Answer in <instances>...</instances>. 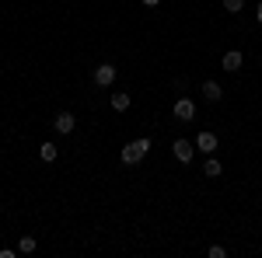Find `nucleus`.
Segmentation results:
<instances>
[{"instance_id":"obj_2","label":"nucleus","mask_w":262,"mask_h":258,"mask_svg":"<svg viewBox=\"0 0 262 258\" xmlns=\"http://www.w3.org/2000/svg\"><path fill=\"white\" fill-rule=\"evenodd\" d=\"M95 84H98V87H112V84H116V66H112V63L95 66Z\"/></svg>"},{"instance_id":"obj_3","label":"nucleus","mask_w":262,"mask_h":258,"mask_svg":"<svg viewBox=\"0 0 262 258\" xmlns=\"http://www.w3.org/2000/svg\"><path fill=\"white\" fill-rule=\"evenodd\" d=\"M171 150H175V157H179L182 164H189L192 154H196V143H189V139H175V147H171Z\"/></svg>"},{"instance_id":"obj_13","label":"nucleus","mask_w":262,"mask_h":258,"mask_svg":"<svg viewBox=\"0 0 262 258\" xmlns=\"http://www.w3.org/2000/svg\"><path fill=\"white\" fill-rule=\"evenodd\" d=\"M242 4H245V0H224V7H227V11H234V14L242 11Z\"/></svg>"},{"instance_id":"obj_4","label":"nucleus","mask_w":262,"mask_h":258,"mask_svg":"<svg viewBox=\"0 0 262 258\" xmlns=\"http://www.w3.org/2000/svg\"><path fill=\"white\" fill-rule=\"evenodd\" d=\"M196 150H203V154H213V150H217V136L203 129L200 136H196Z\"/></svg>"},{"instance_id":"obj_9","label":"nucleus","mask_w":262,"mask_h":258,"mask_svg":"<svg viewBox=\"0 0 262 258\" xmlns=\"http://www.w3.org/2000/svg\"><path fill=\"white\" fill-rule=\"evenodd\" d=\"M221 160H213V157H206V164H203V175H206V178H221Z\"/></svg>"},{"instance_id":"obj_14","label":"nucleus","mask_w":262,"mask_h":258,"mask_svg":"<svg viewBox=\"0 0 262 258\" xmlns=\"http://www.w3.org/2000/svg\"><path fill=\"white\" fill-rule=\"evenodd\" d=\"M206 255H210V258H224V255H227V251H224L221 244H213V248H210V251H206Z\"/></svg>"},{"instance_id":"obj_6","label":"nucleus","mask_w":262,"mask_h":258,"mask_svg":"<svg viewBox=\"0 0 262 258\" xmlns=\"http://www.w3.org/2000/svg\"><path fill=\"white\" fill-rule=\"evenodd\" d=\"M175 115H179V119H185V122H189V119H192V115H196V105H192V101H189V98H179V101H175Z\"/></svg>"},{"instance_id":"obj_11","label":"nucleus","mask_w":262,"mask_h":258,"mask_svg":"<svg viewBox=\"0 0 262 258\" xmlns=\"http://www.w3.org/2000/svg\"><path fill=\"white\" fill-rule=\"evenodd\" d=\"M112 108L116 112H126L129 108V95H112Z\"/></svg>"},{"instance_id":"obj_10","label":"nucleus","mask_w":262,"mask_h":258,"mask_svg":"<svg viewBox=\"0 0 262 258\" xmlns=\"http://www.w3.org/2000/svg\"><path fill=\"white\" fill-rule=\"evenodd\" d=\"M56 154H60V150H56V143H42V147H39V157L42 160H56Z\"/></svg>"},{"instance_id":"obj_8","label":"nucleus","mask_w":262,"mask_h":258,"mask_svg":"<svg viewBox=\"0 0 262 258\" xmlns=\"http://www.w3.org/2000/svg\"><path fill=\"white\" fill-rule=\"evenodd\" d=\"M203 95H206V101H221L224 98V91H221L217 80H206V84H203Z\"/></svg>"},{"instance_id":"obj_15","label":"nucleus","mask_w":262,"mask_h":258,"mask_svg":"<svg viewBox=\"0 0 262 258\" xmlns=\"http://www.w3.org/2000/svg\"><path fill=\"white\" fill-rule=\"evenodd\" d=\"M143 4H147V7H158V4H161V0H143Z\"/></svg>"},{"instance_id":"obj_16","label":"nucleus","mask_w":262,"mask_h":258,"mask_svg":"<svg viewBox=\"0 0 262 258\" xmlns=\"http://www.w3.org/2000/svg\"><path fill=\"white\" fill-rule=\"evenodd\" d=\"M255 18H259V25H262V4H259V11H255Z\"/></svg>"},{"instance_id":"obj_1","label":"nucleus","mask_w":262,"mask_h":258,"mask_svg":"<svg viewBox=\"0 0 262 258\" xmlns=\"http://www.w3.org/2000/svg\"><path fill=\"white\" fill-rule=\"evenodd\" d=\"M147 150H150V139L147 136L126 143V147H122V164H140V160L147 157Z\"/></svg>"},{"instance_id":"obj_7","label":"nucleus","mask_w":262,"mask_h":258,"mask_svg":"<svg viewBox=\"0 0 262 258\" xmlns=\"http://www.w3.org/2000/svg\"><path fill=\"white\" fill-rule=\"evenodd\" d=\"M224 70H231V74H234V70H242V53H238V49L224 53Z\"/></svg>"},{"instance_id":"obj_5","label":"nucleus","mask_w":262,"mask_h":258,"mask_svg":"<svg viewBox=\"0 0 262 258\" xmlns=\"http://www.w3.org/2000/svg\"><path fill=\"white\" fill-rule=\"evenodd\" d=\"M53 126H56V133H63V136H67V133H74V126H77V119H74L70 112H60Z\"/></svg>"},{"instance_id":"obj_12","label":"nucleus","mask_w":262,"mask_h":258,"mask_svg":"<svg viewBox=\"0 0 262 258\" xmlns=\"http://www.w3.org/2000/svg\"><path fill=\"white\" fill-rule=\"evenodd\" d=\"M18 251H21V255H32V251H35V238H21L18 241Z\"/></svg>"}]
</instances>
